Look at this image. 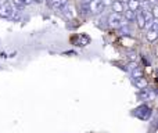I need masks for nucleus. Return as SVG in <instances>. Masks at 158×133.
Wrapping results in <instances>:
<instances>
[{"instance_id":"nucleus-1","label":"nucleus","mask_w":158,"mask_h":133,"mask_svg":"<svg viewBox=\"0 0 158 133\" xmlns=\"http://www.w3.org/2000/svg\"><path fill=\"white\" fill-rule=\"evenodd\" d=\"M125 22H126V19L122 17V14L112 13L111 15L108 17V24H110V27H112V28H121Z\"/></svg>"},{"instance_id":"nucleus-2","label":"nucleus","mask_w":158,"mask_h":133,"mask_svg":"<svg viewBox=\"0 0 158 133\" xmlns=\"http://www.w3.org/2000/svg\"><path fill=\"white\" fill-rule=\"evenodd\" d=\"M14 10H15V7H14L10 2L3 3V4L0 6V17H3V18H10V17L13 15Z\"/></svg>"},{"instance_id":"nucleus-3","label":"nucleus","mask_w":158,"mask_h":133,"mask_svg":"<svg viewBox=\"0 0 158 133\" xmlns=\"http://www.w3.org/2000/svg\"><path fill=\"white\" fill-rule=\"evenodd\" d=\"M87 10L92 14H98L104 10V6L100 0H89L87 2Z\"/></svg>"},{"instance_id":"nucleus-4","label":"nucleus","mask_w":158,"mask_h":133,"mask_svg":"<svg viewBox=\"0 0 158 133\" xmlns=\"http://www.w3.org/2000/svg\"><path fill=\"white\" fill-rule=\"evenodd\" d=\"M49 3L56 11H61L64 6H67V0H49Z\"/></svg>"},{"instance_id":"nucleus-5","label":"nucleus","mask_w":158,"mask_h":133,"mask_svg":"<svg viewBox=\"0 0 158 133\" xmlns=\"http://www.w3.org/2000/svg\"><path fill=\"white\" fill-rule=\"evenodd\" d=\"M111 7H112V10H114V13H118V14H122L123 11V3L122 2H114V3H111Z\"/></svg>"},{"instance_id":"nucleus-6","label":"nucleus","mask_w":158,"mask_h":133,"mask_svg":"<svg viewBox=\"0 0 158 133\" xmlns=\"http://www.w3.org/2000/svg\"><path fill=\"white\" fill-rule=\"evenodd\" d=\"M143 92L140 93V97L142 98H146V100H153L154 97H156V94H154V92H151V90H148V89H142Z\"/></svg>"},{"instance_id":"nucleus-7","label":"nucleus","mask_w":158,"mask_h":133,"mask_svg":"<svg viewBox=\"0 0 158 133\" xmlns=\"http://www.w3.org/2000/svg\"><path fill=\"white\" fill-rule=\"evenodd\" d=\"M128 7L131 11H135V13H136L137 10H140V0H129Z\"/></svg>"},{"instance_id":"nucleus-8","label":"nucleus","mask_w":158,"mask_h":133,"mask_svg":"<svg viewBox=\"0 0 158 133\" xmlns=\"http://www.w3.org/2000/svg\"><path fill=\"white\" fill-rule=\"evenodd\" d=\"M135 19H137V25H139L140 28H144V27H146L144 17H143V14L140 13V10H137V13H136V17H135Z\"/></svg>"},{"instance_id":"nucleus-9","label":"nucleus","mask_w":158,"mask_h":133,"mask_svg":"<svg viewBox=\"0 0 158 133\" xmlns=\"http://www.w3.org/2000/svg\"><path fill=\"white\" fill-rule=\"evenodd\" d=\"M135 83H136V87L137 89H144V87H147V81H146L144 78H139V79H136V82H135Z\"/></svg>"},{"instance_id":"nucleus-10","label":"nucleus","mask_w":158,"mask_h":133,"mask_svg":"<svg viewBox=\"0 0 158 133\" xmlns=\"http://www.w3.org/2000/svg\"><path fill=\"white\" fill-rule=\"evenodd\" d=\"M123 14H125V17H123V18H125L126 21H133L135 17H136V13H135V11H131V10L123 11Z\"/></svg>"},{"instance_id":"nucleus-11","label":"nucleus","mask_w":158,"mask_h":133,"mask_svg":"<svg viewBox=\"0 0 158 133\" xmlns=\"http://www.w3.org/2000/svg\"><path fill=\"white\" fill-rule=\"evenodd\" d=\"M132 76H133L135 79H139V78H142L143 76V71L140 69L139 67H136L135 69H132Z\"/></svg>"},{"instance_id":"nucleus-12","label":"nucleus","mask_w":158,"mask_h":133,"mask_svg":"<svg viewBox=\"0 0 158 133\" xmlns=\"http://www.w3.org/2000/svg\"><path fill=\"white\" fill-rule=\"evenodd\" d=\"M157 36H158V33H157V31H151V29H147V39L150 42H154L157 39Z\"/></svg>"},{"instance_id":"nucleus-13","label":"nucleus","mask_w":158,"mask_h":133,"mask_svg":"<svg viewBox=\"0 0 158 133\" xmlns=\"http://www.w3.org/2000/svg\"><path fill=\"white\" fill-rule=\"evenodd\" d=\"M11 2L14 3V7H18V8H24L25 7V4H24L22 0H11Z\"/></svg>"},{"instance_id":"nucleus-14","label":"nucleus","mask_w":158,"mask_h":133,"mask_svg":"<svg viewBox=\"0 0 158 133\" xmlns=\"http://www.w3.org/2000/svg\"><path fill=\"white\" fill-rule=\"evenodd\" d=\"M100 2L101 3H103V6H104V7H106V6H111V0H100Z\"/></svg>"},{"instance_id":"nucleus-15","label":"nucleus","mask_w":158,"mask_h":133,"mask_svg":"<svg viewBox=\"0 0 158 133\" xmlns=\"http://www.w3.org/2000/svg\"><path fill=\"white\" fill-rule=\"evenodd\" d=\"M129 57H131V60H136L137 54H135V53H131V54H129Z\"/></svg>"},{"instance_id":"nucleus-16","label":"nucleus","mask_w":158,"mask_h":133,"mask_svg":"<svg viewBox=\"0 0 158 133\" xmlns=\"http://www.w3.org/2000/svg\"><path fill=\"white\" fill-rule=\"evenodd\" d=\"M22 2H24L25 6H29V4H32V3H33L32 0H22Z\"/></svg>"},{"instance_id":"nucleus-17","label":"nucleus","mask_w":158,"mask_h":133,"mask_svg":"<svg viewBox=\"0 0 158 133\" xmlns=\"http://www.w3.org/2000/svg\"><path fill=\"white\" fill-rule=\"evenodd\" d=\"M32 2H36V3H43L44 0H32Z\"/></svg>"},{"instance_id":"nucleus-18","label":"nucleus","mask_w":158,"mask_h":133,"mask_svg":"<svg viewBox=\"0 0 158 133\" xmlns=\"http://www.w3.org/2000/svg\"><path fill=\"white\" fill-rule=\"evenodd\" d=\"M119 2H122V3H123V2H129V0H119Z\"/></svg>"}]
</instances>
